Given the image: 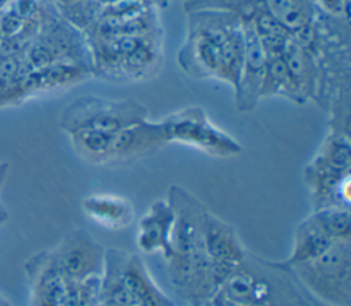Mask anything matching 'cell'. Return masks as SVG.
I'll return each mask as SVG.
<instances>
[{"label":"cell","instance_id":"cell-1","mask_svg":"<svg viewBox=\"0 0 351 306\" xmlns=\"http://www.w3.org/2000/svg\"><path fill=\"white\" fill-rule=\"evenodd\" d=\"M244 56V30L239 15L204 10L191 15L178 54L180 67L192 78H215L237 86Z\"/></svg>","mask_w":351,"mask_h":306},{"label":"cell","instance_id":"cell-2","mask_svg":"<svg viewBox=\"0 0 351 306\" xmlns=\"http://www.w3.org/2000/svg\"><path fill=\"white\" fill-rule=\"evenodd\" d=\"M167 199L176 214L173 252L166 261L169 276L182 299L192 306H202L211 302L219 290L202 239L200 218L204 206L178 185L170 188Z\"/></svg>","mask_w":351,"mask_h":306},{"label":"cell","instance_id":"cell-3","mask_svg":"<svg viewBox=\"0 0 351 306\" xmlns=\"http://www.w3.org/2000/svg\"><path fill=\"white\" fill-rule=\"evenodd\" d=\"M284 266L317 303L351 306V240L336 242L310 261Z\"/></svg>","mask_w":351,"mask_h":306},{"label":"cell","instance_id":"cell-4","mask_svg":"<svg viewBox=\"0 0 351 306\" xmlns=\"http://www.w3.org/2000/svg\"><path fill=\"white\" fill-rule=\"evenodd\" d=\"M350 166L348 133L330 130L303 173L314 209L325 206L350 207Z\"/></svg>","mask_w":351,"mask_h":306},{"label":"cell","instance_id":"cell-5","mask_svg":"<svg viewBox=\"0 0 351 306\" xmlns=\"http://www.w3.org/2000/svg\"><path fill=\"white\" fill-rule=\"evenodd\" d=\"M147 107L136 100H112L88 95L64 107L60 115V128L67 134L77 130L115 133L147 119Z\"/></svg>","mask_w":351,"mask_h":306},{"label":"cell","instance_id":"cell-6","mask_svg":"<svg viewBox=\"0 0 351 306\" xmlns=\"http://www.w3.org/2000/svg\"><path fill=\"white\" fill-rule=\"evenodd\" d=\"M160 125L169 143L192 147L215 158H232L241 154V144L210 121L199 106L185 107L163 119Z\"/></svg>","mask_w":351,"mask_h":306},{"label":"cell","instance_id":"cell-7","mask_svg":"<svg viewBox=\"0 0 351 306\" xmlns=\"http://www.w3.org/2000/svg\"><path fill=\"white\" fill-rule=\"evenodd\" d=\"M32 306H80V281L70 280L55 262L51 251H43L26 262Z\"/></svg>","mask_w":351,"mask_h":306},{"label":"cell","instance_id":"cell-8","mask_svg":"<svg viewBox=\"0 0 351 306\" xmlns=\"http://www.w3.org/2000/svg\"><path fill=\"white\" fill-rule=\"evenodd\" d=\"M51 254L60 270L73 281L103 274L106 250L84 229L69 232Z\"/></svg>","mask_w":351,"mask_h":306},{"label":"cell","instance_id":"cell-9","mask_svg":"<svg viewBox=\"0 0 351 306\" xmlns=\"http://www.w3.org/2000/svg\"><path fill=\"white\" fill-rule=\"evenodd\" d=\"M167 144L160 121L154 122L147 118L110 134L104 166L133 163L155 154Z\"/></svg>","mask_w":351,"mask_h":306},{"label":"cell","instance_id":"cell-10","mask_svg":"<svg viewBox=\"0 0 351 306\" xmlns=\"http://www.w3.org/2000/svg\"><path fill=\"white\" fill-rule=\"evenodd\" d=\"M240 19L244 30V56L234 99L237 110L247 113L254 110L261 99L267 54L258 40L251 21L245 16Z\"/></svg>","mask_w":351,"mask_h":306},{"label":"cell","instance_id":"cell-11","mask_svg":"<svg viewBox=\"0 0 351 306\" xmlns=\"http://www.w3.org/2000/svg\"><path fill=\"white\" fill-rule=\"evenodd\" d=\"M119 280L134 306H174L173 301L159 288L137 254L111 248Z\"/></svg>","mask_w":351,"mask_h":306},{"label":"cell","instance_id":"cell-12","mask_svg":"<svg viewBox=\"0 0 351 306\" xmlns=\"http://www.w3.org/2000/svg\"><path fill=\"white\" fill-rule=\"evenodd\" d=\"M176 214L169 199L154 202L137 224L136 244L143 252H160L167 261L173 252Z\"/></svg>","mask_w":351,"mask_h":306},{"label":"cell","instance_id":"cell-13","mask_svg":"<svg viewBox=\"0 0 351 306\" xmlns=\"http://www.w3.org/2000/svg\"><path fill=\"white\" fill-rule=\"evenodd\" d=\"M200 228L204 251L211 262L237 266L244 261L247 250L230 224L218 218L204 207L202 211Z\"/></svg>","mask_w":351,"mask_h":306},{"label":"cell","instance_id":"cell-14","mask_svg":"<svg viewBox=\"0 0 351 306\" xmlns=\"http://www.w3.org/2000/svg\"><path fill=\"white\" fill-rule=\"evenodd\" d=\"M82 210L95 224L111 231L129 226L134 217L132 203L122 196L111 193L88 195L82 200Z\"/></svg>","mask_w":351,"mask_h":306},{"label":"cell","instance_id":"cell-15","mask_svg":"<svg viewBox=\"0 0 351 306\" xmlns=\"http://www.w3.org/2000/svg\"><path fill=\"white\" fill-rule=\"evenodd\" d=\"M333 243L336 242H333L314 218L308 215L296 226L291 252L288 258L281 262L284 265H295L310 261L328 250Z\"/></svg>","mask_w":351,"mask_h":306},{"label":"cell","instance_id":"cell-16","mask_svg":"<svg viewBox=\"0 0 351 306\" xmlns=\"http://www.w3.org/2000/svg\"><path fill=\"white\" fill-rule=\"evenodd\" d=\"M263 8L280 22L291 36L308 30L313 25L311 0H262Z\"/></svg>","mask_w":351,"mask_h":306},{"label":"cell","instance_id":"cell-17","mask_svg":"<svg viewBox=\"0 0 351 306\" xmlns=\"http://www.w3.org/2000/svg\"><path fill=\"white\" fill-rule=\"evenodd\" d=\"M243 18V16H241ZM258 40L267 55H278L291 38V33L263 7H255L248 15Z\"/></svg>","mask_w":351,"mask_h":306},{"label":"cell","instance_id":"cell-18","mask_svg":"<svg viewBox=\"0 0 351 306\" xmlns=\"http://www.w3.org/2000/svg\"><path fill=\"white\" fill-rule=\"evenodd\" d=\"M310 215L333 242L351 240L350 207L325 206L314 209Z\"/></svg>","mask_w":351,"mask_h":306},{"label":"cell","instance_id":"cell-19","mask_svg":"<svg viewBox=\"0 0 351 306\" xmlns=\"http://www.w3.org/2000/svg\"><path fill=\"white\" fill-rule=\"evenodd\" d=\"M110 134L96 130H77L69 136L74 151L81 159L93 166H104Z\"/></svg>","mask_w":351,"mask_h":306},{"label":"cell","instance_id":"cell-20","mask_svg":"<svg viewBox=\"0 0 351 306\" xmlns=\"http://www.w3.org/2000/svg\"><path fill=\"white\" fill-rule=\"evenodd\" d=\"M274 95L284 96L295 103L293 86H292L291 77H289L288 69L285 66V62H284L281 54L267 55L261 99L270 97Z\"/></svg>","mask_w":351,"mask_h":306},{"label":"cell","instance_id":"cell-21","mask_svg":"<svg viewBox=\"0 0 351 306\" xmlns=\"http://www.w3.org/2000/svg\"><path fill=\"white\" fill-rule=\"evenodd\" d=\"M27 21H23L11 7V4L0 14V37H11L25 33Z\"/></svg>","mask_w":351,"mask_h":306},{"label":"cell","instance_id":"cell-22","mask_svg":"<svg viewBox=\"0 0 351 306\" xmlns=\"http://www.w3.org/2000/svg\"><path fill=\"white\" fill-rule=\"evenodd\" d=\"M11 7L23 21L40 16V0H12Z\"/></svg>","mask_w":351,"mask_h":306},{"label":"cell","instance_id":"cell-23","mask_svg":"<svg viewBox=\"0 0 351 306\" xmlns=\"http://www.w3.org/2000/svg\"><path fill=\"white\" fill-rule=\"evenodd\" d=\"M318 1L330 14L341 15L343 11L348 14V0H318Z\"/></svg>","mask_w":351,"mask_h":306},{"label":"cell","instance_id":"cell-24","mask_svg":"<svg viewBox=\"0 0 351 306\" xmlns=\"http://www.w3.org/2000/svg\"><path fill=\"white\" fill-rule=\"evenodd\" d=\"M55 1L59 4V8H63V7H69V5H73V4H77V3H81L85 0H55Z\"/></svg>","mask_w":351,"mask_h":306}]
</instances>
